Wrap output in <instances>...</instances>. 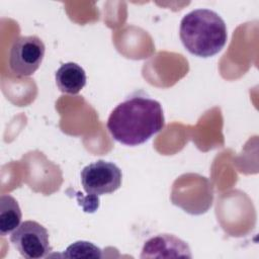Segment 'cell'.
<instances>
[{"label":"cell","mask_w":259,"mask_h":259,"mask_svg":"<svg viewBox=\"0 0 259 259\" xmlns=\"http://www.w3.org/2000/svg\"><path fill=\"white\" fill-rule=\"evenodd\" d=\"M63 256L67 258H101L102 251L91 242L77 241L65 250Z\"/></svg>","instance_id":"cell-9"},{"label":"cell","mask_w":259,"mask_h":259,"mask_svg":"<svg viewBox=\"0 0 259 259\" xmlns=\"http://www.w3.org/2000/svg\"><path fill=\"white\" fill-rule=\"evenodd\" d=\"M10 241L20 255L27 259L47 257L52 251L48 230L35 221H25L11 234Z\"/></svg>","instance_id":"cell-5"},{"label":"cell","mask_w":259,"mask_h":259,"mask_svg":"<svg viewBox=\"0 0 259 259\" xmlns=\"http://www.w3.org/2000/svg\"><path fill=\"white\" fill-rule=\"evenodd\" d=\"M122 173L119 167L112 162L98 160L81 171V182L88 197L94 200L103 194L116 191L121 186Z\"/></svg>","instance_id":"cell-3"},{"label":"cell","mask_w":259,"mask_h":259,"mask_svg":"<svg viewBox=\"0 0 259 259\" xmlns=\"http://www.w3.org/2000/svg\"><path fill=\"white\" fill-rule=\"evenodd\" d=\"M152 257H191L189 246L174 235L160 234L147 240L143 246L141 258Z\"/></svg>","instance_id":"cell-6"},{"label":"cell","mask_w":259,"mask_h":259,"mask_svg":"<svg viewBox=\"0 0 259 259\" xmlns=\"http://www.w3.org/2000/svg\"><path fill=\"white\" fill-rule=\"evenodd\" d=\"M21 209L17 200L10 194H3L0 197V235L12 234L20 225Z\"/></svg>","instance_id":"cell-8"},{"label":"cell","mask_w":259,"mask_h":259,"mask_svg":"<svg viewBox=\"0 0 259 259\" xmlns=\"http://www.w3.org/2000/svg\"><path fill=\"white\" fill-rule=\"evenodd\" d=\"M56 84L60 91L67 94H78L86 85V73L76 63L62 64L55 74Z\"/></svg>","instance_id":"cell-7"},{"label":"cell","mask_w":259,"mask_h":259,"mask_svg":"<svg viewBox=\"0 0 259 259\" xmlns=\"http://www.w3.org/2000/svg\"><path fill=\"white\" fill-rule=\"evenodd\" d=\"M45 52V44L36 35L15 38L9 52V68L11 72L18 78L32 75L39 68Z\"/></svg>","instance_id":"cell-4"},{"label":"cell","mask_w":259,"mask_h":259,"mask_svg":"<svg viewBox=\"0 0 259 259\" xmlns=\"http://www.w3.org/2000/svg\"><path fill=\"white\" fill-rule=\"evenodd\" d=\"M164 125L161 103L144 95H133L116 105L106 123L115 141L132 147L146 143Z\"/></svg>","instance_id":"cell-1"},{"label":"cell","mask_w":259,"mask_h":259,"mask_svg":"<svg viewBox=\"0 0 259 259\" xmlns=\"http://www.w3.org/2000/svg\"><path fill=\"white\" fill-rule=\"evenodd\" d=\"M184 48L192 55L208 58L225 47L228 33L224 19L210 9H195L183 16L179 29Z\"/></svg>","instance_id":"cell-2"}]
</instances>
